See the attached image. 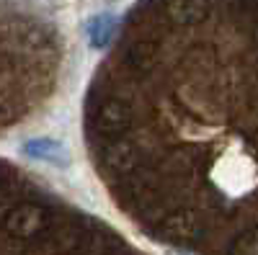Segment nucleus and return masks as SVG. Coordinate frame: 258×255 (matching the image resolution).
Segmentation results:
<instances>
[{
    "label": "nucleus",
    "instance_id": "nucleus-2",
    "mask_svg": "<svg viewBox=\"0 0 258 255\" xmlns=\"http://www.w3.org/2000/svg\"><path fill=\"white\" fill-rule=\"evenodd\" d=\"M240 255H258V235H253V237H248V240L243 242Z\"/></svg>",
    "mask_w": 258,
    "mask_h": 255
},
{
    "label": "nucleus",
    "instance_id": "nucleus-1",
    "mask_svg": "<svg viewBox=\"0 0 258 255\" xmlns=\"http://www.w3.org/2000/svg\"><path fill=\"white\" fill-rule=\"evenodd\" d=\"M24 155H29L31 160H39V162H49V165H57V167H68L70 165V152L62 147V142L57 139H29L24 144Z\"/></svg>",
    "mask_w": 258,
    "mask_h": 255
}]
</instances>
